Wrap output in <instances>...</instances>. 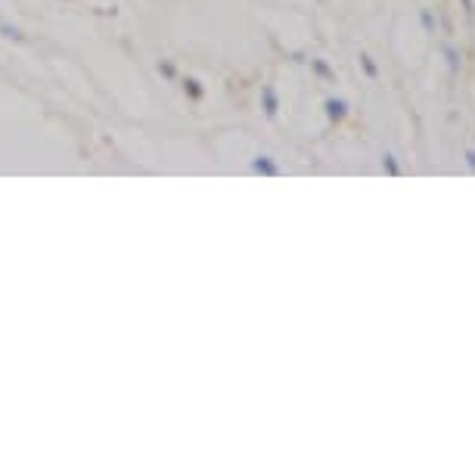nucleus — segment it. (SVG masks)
Returning <instances> with one entry per match:
<instances>
[{"mask_svg": "<svg viewBox=\"0 0 475 475\" xmlns=\"http://www.w3.org/2000/svg\"><path fill=\"white\" fill-rule=\"evenodd\" d=\"M463 6H466V13H469V16H472V6H475L472 0H463Z\"/></svg>", "mask_w": 475, "mask_h": 475, "instance_id": "obj_9", "label": "nucleus"}, {"mask_svg": "<svg viewBox=\"0 0 475 475\" xmlns=\"http://www.w3.org/2000/svg\"><path fill=\"white\" fill-rule=\"evenodd\" d=\"M264 106H268V115L277 112V97H273V90H264Z\"/></svg>", "mask_w": 475, "mask_h": 475, "instance_id": "obj_5", "label": "nucleus"}, {"mask_svg": "<svg viewBox=\"0 0 475 475\" xmlns=\"http://www.w3.org/2000/svg\"><path fill=\"white\" fill-rule=\"evenodd\" d=\"M255 168L261 171V174H277V165H273L270 158H258V162H255Z\"/></svg>", "mask_w": 475, "mask_h": 475, "instance_id": "obj_4", "label": "nucleus"}, {"mask_svg": "<svg viewBox=\"0 0 475 475\" xmlns=\"http://www.w3.org/2000/svg\"><path fill=\"white\" fill-rule=\"evenodd\" d=\"M345 109H348V106L342 103V99H326V115L333 121H342L345 118Z\"/></svg>", "mask_w": 475, "mask_h": 475, "instance_id": "obj_1", "label": "nucleus"}, {"mask_svg": "<svg viewBox=\"0 0 475 475\" xmlns=\"http://www.w3.org/2000/svg\"><path fill=\"white\" fill-rule=\"evenodd\" d=\"M444 56H448V66L450 71H460V53L453 47H444Z\"/></svg>", "mask_w": 475, "mask_h": 475, "instance_id": "obj_3", "label": "nucleus"}, {"mask_svg": "<svg viewBox=\"0 0 475 475\" xmlns=\"http://www.w3.org/2000/svg\"><path fill=\"white\" fill-rule=\"evenodd\" d=\"M383 168H385L392 177L401 174V165H398V158H394V156H385V158H383Z\"/></svg>", "mask_w": 475, "mask_h": 475, "instance_id": "obj_2", "label": "nucleus"}, {"mask_svg": "<svg viewBox=\"0 0 475 475\" xmlns=\"http://www.w3.org/2000/svg\"><path fill=\"white\" fill-rule=\"evenodd\" d=\"M422 25H426L429 32H432V28H435V19H432V13H429V10H422Z\"/></svg>", "mask_w": 475, "mask_h": 475, "instance_id": "obj_6", "label": "nucleus"}, {"mask_svg": "<svg viewBox=\"0 0 475 475\" xmlns=\"http://www.w3.org/2000/svg\"><path fill=\"white\" fill-rule=\"evenodd\" d=\"M364 69H366V75H376V66H373L370 56H364Z\"/></svg>", "mask_w": 475, "mask_h": 475, "instance_id": "obj_7", "label": "nucleus"}, {"mask_svg": "<svg viewBox=\"0 0 475 475\" xmlns=\"http://www.w3.org/2000/svg\"><path fill=\"white\" fill-rule=\"evenodd\" d=\"M466 165L475 171V149H466Z\"/></svg>", "mask_w": 475, "mask_h": 475, "instance_id": "obj_8", "label": "nucleus"}]
</instances>
